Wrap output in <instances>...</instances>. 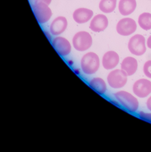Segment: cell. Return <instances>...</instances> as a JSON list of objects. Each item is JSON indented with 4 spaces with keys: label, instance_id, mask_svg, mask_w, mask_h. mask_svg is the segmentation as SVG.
Returning a JSON list of instances; mask_svg holds the SVG:
<instances>
[{
    "label": "cell",
    "instance_id": "1",
    "mask_svg": "<svg viewBox=\"0 0 151 152\" xmlns=\"http://www.w3.org/2000/svg\"><path fill=\"white\" fill-rule=\"evenodd\" d=\"M115 99L120 103L121 107L130 113H136L139 107L138 98L131 92L120 90L114 94Z\"/></svg>",
    "mask_w": 151,
    "mask_h": 152
},
{
    "label": "cell",
    "instance_id": "2",
    "mask_svg": "<svg viewBox=\"0 0 151 152\" xmlns=\"http://www.w3.org/2000/svg\"><path fill=\"white\" fill-rule=\"evenodd\" d=\"M101 64L100 58L97 54L93 52H87L81 58V71L85 75H94L98 72Z\"/></svg>",
    "mask_w": 151,
    "mask_h": 152
},
{
    "label": "cell",
    "instance_id": "3",
    "mask_svg": "<svg viewBox=\"0 0 151 152\" xmlns=\"http://www.w3.org/2000/svg\"><path fill=\"white\" fill-rule=\"evenodd\" d=\"M128 75L121 68H115L108 73L107 76V82L112 88L121 89L128 83Z\"/></svg>",
    "mask_w": 151,
    "mask_h": 152
},
{
    "label": "cell",
    "instance_id": "4",
    "mask_svg": "<svg viewBox=\"0 0 151 152\" xmlns=\"http://www.w3.org/2000/svg\"><path fill=\"white\" fill-rule=\"evenodd\" d=\"M92 43L91 35L86 31H80L76 33L72 40L74 48L79 52L87 51L91 48Z\"/></svg>",
    "mask_w": 151,
    "mask_h": 152
},
{
    "label": "cell",
    "instance_id": "5",
    "mask_svg": "<svg viewBox=\"0 0 151 152\" xmlns=\"http://www.w3.org/2000/svg\"><path fill=\"white\" fill-rule=\"evenodd\" d=\"M31 7L34 14L39 23L44 24L50 20L52 12L49 6L42 2H35Z\"/></svg>",
    "mask_w": 151,
    "mask_h": 152
},
{
    "label": "cell",
    "instance_id": "6",
    "mask_svg": "<svg viewBox=\"0 0 151 152\" xmlns=\"http://www.w3.org/2000/svg\"><path fill=\"white\" fill-rule=\"evenodd\" d=\"M133 94L139 99L148 97L151 95V81L148 78H140L135 81L132 86Z\"/></svg>",
    "mask_w": 151,
    "mask_h": 152
},
{
    "label": "cell",
    "instance_id": "7",
    "mask_svg": "<svg viewBox=\"0 0 151 152\" xmlns=\"http://www.w3.org/2000/svg\"><path fill=\"white\" fill-rule=\"evenodd\" d=\"M128 48L130 53L134 56H143L147 50L144 37L139 34L132 36L129 41Z\"/></svg>",
    "mask_w": 151,
    "mask_h": 152
},
{
    "label": "cell",
    "instance_id": "8",
    "mask_svg": "<svg viewBox=\"0 0 151 152\" xmlns=\"http://www.w3.org/2000/svg\"><path fill=\"white\" fill-rule=\"evenodd\" d=\"M51 45L57 53L62 57H66L71 54V43L67 39L62 36H57L52 39Z\"/></svg>",
    "mask_w": 151,
    "mask_h": 152
},
{
    "label": "cell",
    "instance_id": "9",
    "mask_svg": "<svg viewBox=\"0 0 151 152\" xmlns=\"http://www.w3.org/2000/svg\"><path fill=\"white\" fill-rule=\"evenodd\" d=\"M137 25L132 18H126L121 19L116 26V31L120 35L128 36L136 31Z\"/></svg>",
    "mask_w": 151,
    "mask_h": 152
},
{
    "label": "cell",
    "instance_id": "10",
    "mask_svg": "<svg viewBox=\"0 0 151 152\" xmlns=\"http://www.w3.org/2000/svg\"><path fill=\"white\" fill-rule=\"evenodd\" d=\"M120 62L118 53L113 50L106 52L101 60V64L105 70L111 71L116 68Z\"/></svg>",
    "mask_w": 151,
    "mask_h": 152
},
{
    "label": "cell",
    "instance_id": "11",
    "mask_svg": "<svg viewBox=\"0 0 151 152\" xmlns=\"http://www.w3.org/2000/svg\"><path fill=\"white\" fill-rule=\"evenodd\" d=\"M68 26L66 18L62 16L57 17L52 21L50 26V31L52 35L59 36L64 32Z\"/></svg>",
    "mask_w": 151,
    "mask_h": 152
},
{
    "label": "cell",
    "instance_id": "12",
    "mask_svg": "<svg viewBox=\"0 0 151 152\" xmlns=\"http://www.w3.org/2000/svg\"><path fill=\"white\" fill-rule=\"evenodd\" d=\"M94 13L91 10L86 8H79L74 11L72 17L74 22L79 24L86 23L93 17Z\"/></svg>",
    "mask_w": 151,
    "mask_h": 152
},
{
    "label": "cell",
    "instance_id": "13",
    "mask_svg": "<svg viewBox=\"0 0 151 152\" xmlns=\"http://www.w3.org/2000/svg\"><path fill=\"white\" fill-rule=\"evenodd\" d=\"M120 68L128 77L132 76L136 73L138 69L137 60L133 57H126L121 63Z\"/></svg>",
    "mask_w": 151,
    "mask_h": 152
},
{
    "label": "cell",
    "instance_id": "14",
    "mask_svg": "<svg viewBox=\"0 0 151 152\" xmlns=\"http://www.w3.org/2000/svg\"><path fill=\"white\" fill-rule=\"evenodd\" d=\"M108 25L107 17L103 14H98L93 17L90 23L89 28L95 32L104 31Z\"/></svg>",
    "mask_w": 151,
    "mask_h": 152
},
{
    "label": "cell",
    "instance_id": "15",
    "mask_svg": "<svg viewBox=\"0 0 151 152\" xmlns=\"http://www.w3.org/2000/svg\"><path fill=\"white\" fill-rule=\"evenodd\" d=\"M107 83L100 77L91 78L88 82V85L93 91L100 96H104L107 91Z\"/></svg>",
    "mask_w": 151,
    "mask_h": 152
},
{
    "label": "cell",
    "instance_id": "16",
    "mask_svg": "<svg viewBox=\"0 0 151 152\" xmlns=\"http://www.w3.org/2000/svg\"><path fill=\"white\" fill-rule=\"evenodd\" d=\"M136 7V0H120L118 8L121 15L128 16L135 11Z\"/></svg>",
    "mask_w": 151,
    "mask_h": 152
},
{
    "label": "cell",
    "instance_id": "17",
    "mask_svg": "<svg viewBox=\"0 0 151 152\" xmlns=\"http://www.w3.org/2000/svg\"><path fill=\"white\" fill-rule=\"evenodd\" d=\"M116 0H101L99 3V9L106 14L112 13L116 8Z\"/></svg>",
    "mask_w": 151,
    "mask_h": 152
},
{
    "label": "cell",
    "instance_id": "18",
    "mask_svg": "<svg viewBox=\"0 0 151 152\" xmlns=\"http://www.w3.org/2000/svg\"><path fill=\"white\" fill-rule=\"evenodd\" d=\"M138 23L143 30L148 31L151 29V14L144 13L139 17Z\"/></svg>",
    "mask_w": 151,
    "mask_h": 152
},
{
    "label": "cell",
    "instance_id": "19",
    "mask_svg": "<svg viewBox=\"0 0 151 152\" xmlns=\"http://www.w3.org/2000/svg\"><path fill=\"white\" fill-rule=\"evenodd\" d=\"M142 70L145 76L151 80V60H148L145 62Z\"/></svg>",
    "mask_w": 151,
    "mask_h": 152
},
{
    "label": "cell",
    "instance_id": "20",
    "mask_svg": "<svg viewBox=\"0 0 151 152\" xmlns=\"http://www.w3.org/2000/svg\"><path fill=\"white\" fill-rule=\"evenodd\" d=\"M138 117L142 121L151 124V112L140 111L138 113Z\"/></svg>",
    "mask_w": 151,
    "mask_h": 152
},
{
    "label": "cell",
    "instance_id": "21",
    "mask_svg": "<svg viewBox=\"0 0 151 152\" xmlns=\"http://www.w3.org/2000/svg\"><path fill=\"white\" fill-rule=\"evenodd\" d=\"M146 106L148 111L151 112V95L147 98L146 101Z\"/></svg>",
    "mask_w": 151,
    "mask_h": 152
},
{
    "label": "cell",
    "instance_id": "22",
    "mask_svg": "<svg viewBox=\"0 0 151 152\" xmlns=\"http://www.w3.org/2000/svg\"><path fill=\"white\" fill-rule=\"evenodd\" d=\"M52 1V0H36L35 2H42L49 6L51 4Z\"/></svg>",
    "mask_w": 151,
    "mask_h": 152
},
{
    "label": "cell",
    "instance_id": "23",
    "mask_svg": "<svg viewBox=\"0 0 151 152\" xmlns=\"http://www.w3.org/2000/svg\"><path fill=\"white\" fill-rule=\"evenodd\" d=\"M110 102H111L112 104H113L115 105V106L118 107H121L119 102H118L115 99H111V100H110Z\"/></svg>",
    "mask_w": 151,
    "mask_h": 152
},
{
    "label": "cell",
    "instance_id": "24",
    "mask_svg": "<svg viewBox=\"0 0 151 152\" xmlns=\"http://www.w3.org/2000/svg\"><path fill=\"white\" fill-rule=\"evenodd\" d=\"M44 34H46V36H47V38L50 41H52V37H51V34L50 33L48 32L47 31H44Z\"/></svg>",
    "mask_w": 151,
    "mask_h": 152
},
{
    "label": "cell",
    "instance_id": "25",
    "mask_svg": "<svg viewBox=\"0 0 151 152\" xmlns=\"http://www.w3.org/2000/svg\"><path fill=\"white\" fill-rule=\"evenodd\" d=\"M147 47L149 48V49H151V35L148 37L147 39Z\"/></svg>",
    "mask_w": 151,
    "mask_h": 152
},
{
    "label": "cell",
    "instance_id": "26",
    "mask_svg": "<svg viewBox=\"0 0 151 152\" xmlns=\"http://www.w3.org/2000/svg\"><path fill=\"white\" fill-rule=\"evenodd\" d=\"M74 72L76 74L79 75L80 74V70L79 69H77V68H75L74 70Z\"/></svg>",
    "mask_w": 151,
    "mask_h": 152
},
{
    "label": "cell",
    "instance_id": "27",
    "mask_svg": "<svg viewBox=\"0 0 151 152\" xmlns=\"http://www.w3.org/2000/svg\"><path fill=\"white\" fill-rule=\"evenodd\" d=\"M29 2L31 3V4L33 5L34 2L36 1V0H29Z\"/></svg>",
    "mask_w": 151,
    "mask_h": 152
},
{
    "label": "cell",
    "instance_id": "28",
    "mask_svg": "<svg viewBox=\"0 0 151 152\" xmlns=\"http://www.w3.org/2000/svg\"><path fill=\"white\" fill-rule=\"evenodd\" d=\"M68 64L69 65L72 66L73 64L74 63L72 60H69V62H68Z\"/></svg>",
    "mask_w": 151,
    "mask_h": 152
}]
</instances>
